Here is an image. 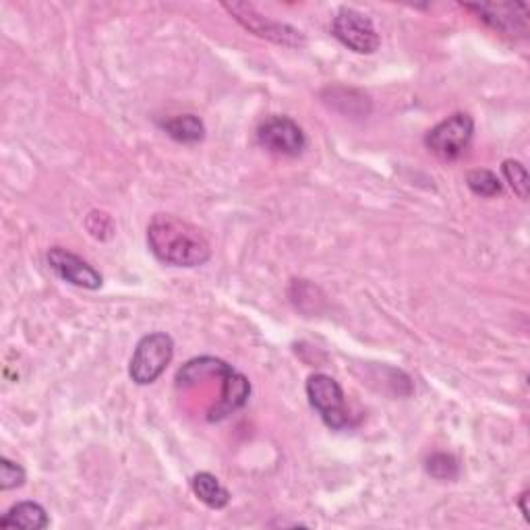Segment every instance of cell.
<instances>
[{
  "label": "cell",
  "mask_w": 530,
  "mask_h": 530,
  "mask_svg": "<svg viewBox=\"0 0 530 530\" xmlns=\"http://www.w3.org/2000/svg\"><path fill=\"white\" fill-rule=\"evenodd\" d=\"M147 245L172 268H199L212 257L210 243L201 230L172 214H156L152 218L147 226Z\"/></svg>",
  "instance_id": "cell-1"
},
{
  "label": "cell",
  "mask_w": 530,
  "mask_h": 530,
  "mask_svg": "<svg viewBox=\"0 0 530 530\" xmlns=\"http://www.w3.org/2000/svg\"><path fill=\"white\" fill-rule=\"evenodd\" d=\"M174 357V342L168 334L156 332L139 340L133 357L129 375L139 386H150L166 371Z\"/></svg>",
  "instance_id": "cell-2"
},
{
  "label": "cell",
  "mask_w": 530,
  "mask_h": 530,
  "mask_svg": "<svg viewBox=\"0 0 530 530\" xmlns=\"http://www.w3.org/2000/svg\"><path fill=\"white\" fill-rule=\"evenodd\" d=\"M475 135V121L468 114H452L446 121L435 125L427 137L425 143L433 154L444 160H454L466 152L468 143L473 141Z\"/></svg>",
  "instance_id": "cell-3"
},
{
  "label": "cell",
  "mask_w": 530,
  "mask_h": 530,
  "mask_svg": "<svg viewBox=\"0 0 530 530\" xmlns=\"http://www.w3.org/2000/svg\"><path fill=\"white\" fill-rule=\"evenodd\" d=\"M224 9L237 19L245 29H249L251 34L265 38L270 42L290 46V48H299L305 46V36L286 23L272 21L268 17H263L253 5L247 3H224Z\"/></svg>",
  "instance_id": "cell-4"
},
{
  "label": "cell",
  "mask_w": 530,
  "mask_h": 530,
  "mask_svg": "<svg viewBox=\"0 0 530 530\" xmlns=\"http://www.w3.org/2000/svg\"><path fill=\"white\" fill-rule=\"evenodd\" d=\"M307 398L328 427L344 429L348 425L344 392L334 377L326 373L311 375L307 379Z\"/></svg>",
  "instance_id": "cell-5"
},
{
  "label": "cell",
  "mask_w": 530,
  "mask_h": 530,
  "mask_svg": "<svg viewBox=\"0 0 530 530\" xmlns=\"http://www.w3.org/2000/svg\"><path fill=\"white\" fill-rule=\"evenodd\" d=\"M332 34L357 54H373L379 48V34L373 21L357 9H340L332 23Z\"/></svg>",
  "instance_id": "cell-6"
},
{
  "label": "cell",
  "mask_w": 530,
  "mask_h": 530,
  "mask_svg": "<svg viewBox=\"0 0 530 530\" xmlns=\"http://www.w3.org/2000/svg\"><path fill=\"white\" fill-rule=\"evenodd\" d=\"M257 139L265 150L290 158L303 154L307 145L303 129L288 116H272V119L265 121L257 129Z\"/></svg>",
  "instance_id": "cell-7"
},
{
  "label": "cell",
  "mask_w": 530,
  "mask_h": 530,
  "mask_svg": "<svg viewBox=\"0 0 530 530\" xmlns=\"http://www.w3.org/2000/svg\"><path fill=\"white\" fill-rule=\"evenodd\" d=\"M473 11L481 21L497 32L508 36H524L528 32V5L524 3H483V5H464Z\"/></svg>",
  "instance_id": "cell-8"
},
{
  "label": "cell",
  "mask_w": 530,
  "mask_h": 530,
  "mask_svg": "<svg viewBox=\"0 0 530 530\" xmlns=\"http://www.w3.org/2000/svg\"><path fill=\"white\" fill-rule=\"evenodd\" d=\"M48 263L58 278L73 286H79L85 290H98L102 286L100 272H96L92 265L83 261L79 255L63 247H52L48 251Z\"/></svg>",
  "instance_id": "cell-9"
},
{
  "label": "cell",
  "mask_w": 530,
  "mask_h": 530,
  "mask_svg": "<svg viewBox=\"0 0 530 530\" xmlns=\"http://www.w3.org/2000/svg\"><path fill=\"white\" fill-rule=\"evenodd\" d=\"M251 394V384L249 379L239 373L237 369H230L224 377H222V394H220V402L210 410V421H222L226 417H230L232 412H237L239 408H243L249 400Z\"/></svg>",
  "instance_id": "cell-10"
},
{
  "label": "cell",
  "mask_w": 530,
  "mask_h": 530,
  "mask_svg": "<svg viewBox=\"0 0 530 530\" xmlns=\"http://www.w3.org/2000/svg\"><path fill=\"white\" fill-rule=\"evenodd\" d=\"M232 367L220 359L214 357H201V359H193L187 365H183L176 373V386L179 388H191L201 384L205 379H216V377H224Z\"/></svg>",
  "instance_id": "cell-11"
},
{
  "label": "cell",
  "mask_w": 530,
  "mask_h": 530,
  "mask_svg": "<svg viewBox=\"0 0 530 530\" xmlns=\"http://www.w3.org/2000/svg\"><path fill=\"white\" fill-rule=\"evenodd\" d=\"M3 528H27V530H38L50 526V518L46 510L36 502H21L13 506L3 520H0Z\"/></svg>",
  "instance_id": "cell-12"
},
{
  "label": "cell",
  "mask_w": 530,
  "mask_h": 530,
  "mask_svg": "<svg viewBox=\"0 0 530 530\" xmlns=\"http://www.w3.org/2000/svg\"><path fill=\"white\" fill-rule=\"evenodd\" d=\"M191 487H193V493L197 495L199 502H203L208 508L222 510L230 502L228 489L210 473L195 475L193 481H191Z\"/></svg>",
  "instance_id": "cell-13"
},
{
  "label": "cell",
  "mask_w": 530,
  "mask_h": 530,
  "mask_svg": "<svg viewBox=\"0 0 530 530\" xmlns=\"http://www.w3.org/2000/svg\"><path fill=\"white\" fill-rule=\"evenodd\" d=\"M162 127L168 133V137H172L174 141H181V143H197L205 137V127L195 114L174 116V119L166 121Z\"/></svg>",
  "instance_id": "cell-14"
},
{
  "label": "cell",
  "mask_w": 530,
  "mask_h": 530,
  "mask_svg": "<svg viewBox=\"0 0 530 530\" xmlns=\"http://www.w3.org/2000/svg\"><path fill=\"white\" fill-rule=\"evenodd\" d=\"M468 189L481 197H495L502 193V183L491 170H473L466 176Z\"/></svg>",
  "instance_id": "cell-15"
},
{
  "label": "cell",
  "mask_w": 530,
  "mask_h": 530,
  "mask_svg": "<svg viewBox=\"0 0 530 530\" xmlns=\"http://www.w3.org/2000/svg\"><path fill=\"white\" fill-rule=\"evenodd\" d=\"M504 176H506V181L510 183L512 191L520 197V199H528V189H530V183H528V172L524 168L522 162L518 160H506L504 166Z\"/></svg>",
  "instance_id": "cell-16"
},
{
  "label": "cell",
  "mask_w": 530,
  "mask_h": 530,
  "mask_svg": "<svg viewBox=\"0 0 530 530\" xmlns=\"http://www.w3.org/2000/svg\"><path fill=\"white\" fill-rule=\"evenodd\" d=\"M23 481H25V470L19 464L11 462L9 458L0 460V489L9 491L21 487Z\"/></svg>",
  "instance_id": "cell-17"
},
{
  "label": "cell",
  "mask_w": 530,
  "mask_h": 530,
  "mask_svg": "<svg viewBox=\"0 0 530 530\" xmlns=\"http://www.w3.org/2000/svg\"><path fill=\"white\" fill-rule=\"evenodd\" d=\"M427 468H429V473L437 479H454L458 475V464L448 454H435L433 458H429Z\"/></svg>",
  "instance_id": "cell-18"
},
{
  "label": "cell",
  "mask_w": 530,
  "mask_h": 530,
  "mask_svg": "<svg viewBox=\"0 0 530 530\" xmlns=\"http://www.w3.org/2000/svg\"><path fill=\"white\" fill-rule=\"evenodd\" d=\"M520 510H522V516H524L526 520H530V514H528V491H524V493L520 495Z\"/></svg>",
  "instance_id": "cell-19"
}]
</instances>
